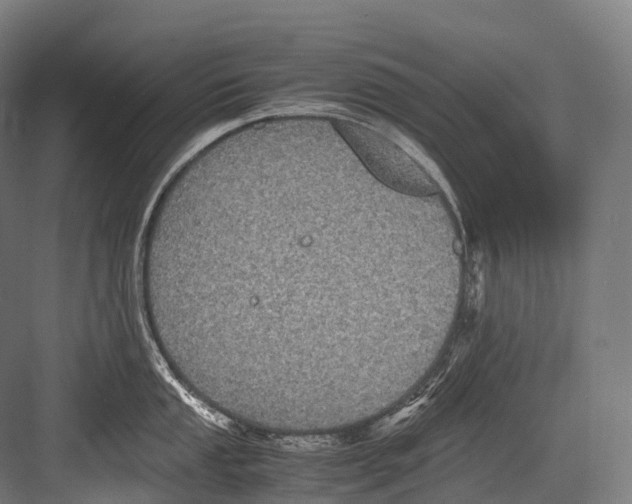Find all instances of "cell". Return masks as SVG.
Segmentation results:
<instances>
[{
	"instance_id": "cell-1",
	"label": "cell",
	"mask_w": 632,
	"mask_h": 504,
	"mask_svg": "<svg viewBox=\"0 0 632 504\" xmlns=\"http://www.w3.org/2000/svg\"><path fill=\"white\" fill-rule=\"evenodd\" d=\"M333 126L373 173L391 187L417 195L436 191L429 177L384 135L348 120H336Z\"/></svg>"
}]
</instances>
